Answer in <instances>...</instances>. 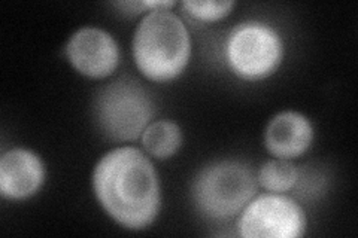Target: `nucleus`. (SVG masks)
Returning <instances> with one entry per match:
<instances>
[{
	"label": "nucleus",
	"mask_w": 358,
	"mask_h": 238,
	"mask_svg": "<svg viewBox=\"0 0 358 238\" xmlns=\"http://www.w3.org/2000/svg\"><path fill=\"white\" fill-rule=\"evenodd\" d=\"M93 188L105 211L129 230L147 228L159 214V176L136 147L108 152L94 168Z\"/></svg>",
	"instance_id": "1"
},
{
	"label": "nucleus",
	"mask_w": 358,
	"mask_h": 238,
	"mask_svg": "<svg viewBox=\"0 0 358 238\" xmlns=\"http://www.w3.org/2000/svg\"><path fill=\"white\" fill-rule=\"evenodd\" d=\"M189 51L192 43L184 22L169 9L150 10L134 31V61L151 81L166 82L181 75Z\"/></svg>",
	"instance_id": "2"
},
{
	"label": "nucleus",
	"mask_w": 358,
	"mask_h": 238,
	"mask_svg": "<svg viewBox=\"0 0 358 238\" xmlns=\"http://www.w3.org/2000/svg\"><path fill=\"white\" fill-rule=\"evenodd\" d=\"M193 200L205 218L227 222L257 194L252 170L239 161H218L201 168L193 182Z\"/></svg>",
	"instance_id": "3"
},
{
	"label": "nucleus",
	"mask_w": 358,
	"mask_h": 238,
	"mask_svg": "<svg viewBox=\"0 0 358 238\" xmlns=\"http://www.w3.org/2000/svg\"><path fill=\"white\" fill-rule=\"evenodd\" d=\"M99 128L114 142L136 140L150 126L154 105L145 88L134 79H118L96 98Z\"/></svg>",
	"instance_id": "4"
},
{
	"label": "nucleus",
	"mask_w": 358,
	"mask_h": 238,
	"mask_svg": "<svg viewBox=\"0 0 358 238\" xmlns=\"http://www.w3.org/2000/svg\"><path fill=\"white\" fill-rule=\"evenodd\" d=\"M231 70L246 81H260L271 76L282 61L284 45L279 33L260 21H246L236 26L226 45Z\"/></svg>",
	"instance_id": "5"
},
{
	"label": "nucleus",
	"mask_w": 358,
	"mask_h": 238,
	"mask_svg": "<svg viewBox=\"0 0 358 238\" xmlns=\"http://www.w3.org/2000/svg\"><path fill=\"white\" fill-rule=\"evenodd\" d=\"M305 230L306 216L299 204L276 194L251 200L238 222V231L245 238H297Z\"/></svg>",
	"instance_id": "6"
},
{
	"label": "nucleus",
	"mask_w": 358,
	"mask_h": 238,
	"mask_svg": "<svg viewBox=\"0 0 358 238\" xmlns=\"http://www.w3.org/2000/svg\"><path fill=\"white\" fill-rule=\"evenodd\" d=\"M66 54L78 72L97 79L109 76L120 61L114 38L96 27H84L73 33L66 45Z\"/></svg>",
	"instance_id": "7"
},
{
	"label": "nucleus",
	"mask_w": 358,
	"mask_h": 238,
	"mask_svg": "<svg viewBox=\"0 0 358 238\" xmlns=\"http://www.w3.org/2000/svg\"><path fill=\"white\" fill-rule=\"evenodd\" d=\"M45 179L39 155L27 149H13L0 160V192L9 200H24L36 194Z\"/></svg>",
	"instance_id": "8"
},
{
	"label": "nucleus",
	"mask_w": 358,
	"mask_h": 238,
	"mask_svg": "<svg viewBox=\"0 0 358 238\" xmlns=\"http://www.w3.org/2000/svg\"><path fill=\"white\" fill-rule=\"evenodd\" d=\"M313 140L310 121L299 112L287 110L276 115L266 128L267 151L281 160H293L303 155Z\"/></svg>",
	"instance_id": "9"
},
{
	"label": "nucleus",
	"mask_w": 358,
	"mask_h": 238,
	"mask_svg": "<svg viewBox=\"0 0 358 238\" xmlns=\"http://www.w3.org/2000/svg\"><path fill=\"white\" fill-rule=\"evenodd\" d=\"M182 133L172 121H155L145 128L142 144L155 158H171L181 146Z\"/></svg>",
	"instance_id": "10"
},
{
	"label": "nucleus",
	"mask_w": 358,
	"mask_h": 238,
	"mask_svg": "<svg viewBox=\"0 0 358 238\" xmlns=\"http://www.w3.org/2000/svg\"><path fill=\"white\" fill-rule=\"evenodd\" d=\"M299 179V170L288 160L266 163L259 173V184L271 192H285L293 188Z\"/></svg>",
	"instance_id": "11"
},
{
	"label": "nucleus",
	"mask_w": 358,
	"mask_h": 238,
	"mask_svg": "<svg viewBox=\"0 0 358 238\" xmlns=\"http://www.w3.org/2000/svg\"><path fill=\"white\" fill-rule=\"evenodd\" d=\"M189 15L200 21H217L230 14L234 2H192L187 0L182 3Z\"/></svg>",
	"instance_id": "12"
}]
</instances>
